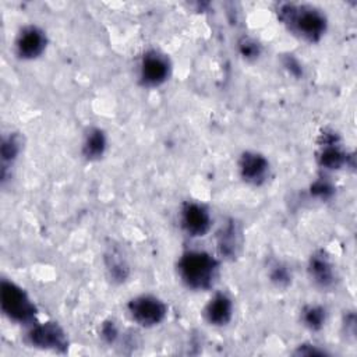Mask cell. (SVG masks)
<instances>
[{
  "label": "cell",
  "instance_id": "19",
  "mask_svg": "<svg viewBox=\"0 0 357 357\" xmlns=\"http://www.w3.org/2000/svg\"><path fill=\"white\" fill-rule=\"evenodd\" d=\"M238 52L245 60H255L261 53V46L252 38L244 36L238 40Z\"/></svg>",
  "mask_w": 357,
  "mask_h": 357
},
{
  "label": "cell",
  "instance_id": "12",
  "mask_svg": "<svg viewBox=\"0 0 357 357\" xmlns=\"http://www.w3.org/2000/svg\"><path fill=\"white\" fill-rule=\"evenodd\" d=\"M243 247V233L234 219H227L216 233V250L222 259L233 261Z\"/></svg>",
  "mask_w": 357,
  "mask_h": 357
},
{
  "label": "cell",
  "instance_id": "21",
  "mask_svg": "<svg viewBox=\"0 0 357 357\" xmlns=\"http://www.w3.org/2000/svg\"><path fill=\"white\" fill-rule=\"evenodd\" d=\"M102 337L107 342V343H114L119 337V328L113 321H106L102 325Z\"/></svg>",
  "mask_w": 357,
  "mask_h": 357
},
{
  "label": "cell",
  "instance_id": "4",
  "mask_svg": "<svg viewBox=\"0 0 357 357\" xmlns=\"http://www.w3.org/2000/svg\"><path fill=\"white\" fill-rule=\"evenodd\" d=\"M127 312L132 322L142 328L160 325L167 317V304L158 296L144 293L128 300Z\"/></svg>",
  "mask_w": 357,
  "mask_h": 357
},
{
  "label": "cell",
  "instance_id": "6",
  "mask_svg": "<svg viewBox=\"0 0 357 357\" xmlns=\"http://www.w3.org/2000/svg\"><path fill=\"white\" fill-rule=\"evenodd\" d=\"M25 337L32 347L40 350L64 353L68 349L67 333L57 322H33L28 326Z\"/></svg>",
  "mask_w": 357,
  "mask_h": 357
},
{
  "label": "cell",
  "instance_id": "1",
  "mask_svg": "<svg viewBox=\"0 0 357 357\" xmlns=\"http://www.w3.org/2000/svg\"><path fill=\"white\" fill-rule=\"evenodd\" d=\"M278 20L290 33L308 43L319 42L328 29V18L324 11L311 4L282 3L276 8Z\"/></svg>",
  "mask_w": 357,
  "mask_h": 357
},
{
  "label": "cell",
  "instance_id": "3",
  "mask_svg": "<svg viewBox=\"0 0 357 357\" xmlns=\"http://www.w3.org/2000/svg\"><path fill=\"white\" fill-rule=\"evenodd\" d=\"M0 307L3 314L20 325L36 322L38 308L28 293L15 282L3 279L0 283Z\"/></svg>",
  "mask_w": 357,
  "mask_h": 357
},
{
  "label": "cell",
  "instance_id": "8",
  "mask_svg": "<svg viewBox=\"0 0 357 357\" xmlns=\"http://www.w3.org/2000/svg\"><path fill=\"white\" fill-rule=\"evenodd\" d=\"M47 47L46 32L35 24L22 26L14 40V53L18 59L31 61L39 59Z\"/></svg>",
  "mask_w": 357,
  "mask_h": 357
},
{
  "label": "cell",
  "instance_id": "11",
  "mask_svg": "<svg viewBox=\"0 0 357 357\" xmlns=\"http://www.w3.org/2000/svg\"><path fill=\"white\" fill-rule=\"evenodd\" d=\"M307 275L319 290H331L336 283V271L332 259L325 251H315L307 262Z\"/></svg>",
  "mask_w": 357,
  "mask_h": 357
},
{
  "label": "cell",
  "instance_id": "16",
  "mask_svg": "<svg viewBox=\"0 0 357 357\" xmlns=\"http://www.w3.org/2000/svg\"><path fill=\"white\" fill-rule=\"evenodd\" d=\"M105 266L109 278L116 283H123L130 276V265L127 262V258L123 251L116 245H110L106 250Z\"/></svg>",
  "mask_w": 357,
  "mask_h": 357
},
{
  "label": "cell",
  "instance_id": "17",
  "mask_svg": "<svg viewBox=\"0 0 357 357\" xmlns=\"http://www.w3.org/2000/svg\"><path fill=\"white\" fill-rule=\"evenodd\" d=\"M328 318L326 308L321 304H305L300 311L301 324L310 331H321Z\"/></svg>",
  "mask_w": 357,
  "mask_h": 357
},
{
  "label": "cell",
  "instance_id": "7",
  "mask_svg": "<svg viewBox=\"0 0 357 357\" xmlns=\"http://www.w3.org/2000/svg\"><path fill=\"white\" fill-rule=\"evenodd\" d=\"M211 211L201 202L185 201L178 212V223L181 230L192 238L206 236L212 229Z\"/></svg>",
  "mask_w": 357,
  "mask_h": 357
},
{
  "label": "cell",
  "instance_id": "9",
  "mask_svg": "<svg viewBox=\"0 0 357 357\" xmlns=\"http://www.w3.org/2000/svg\"><path fill=\"white\" fill-rule=\"evenodd\" d=\"M240 178L252 187L264 185L271 177L269 159L257 151H244L237 162Z\"/></svg>",
  "mask_w": 357,
  "mask_h": 357
},
{
  "label": "cell",
  "instance_id": "20",
  "mask_svg": "<svg viewBox=\"0 0 357 357\" xmlns=\"http://www.w3.org/2000/svg\"><path fill=\"white\" fill-rule=\"evenodd\" d=\"M333 185L324 177H319L311 184V194L319 199H329L333 194Z\"/></svg>",
  "mask_w": 357,
  "mask_h": 357
},
{
  "label": "cell",
  "instance_id": "5",
  "mask_svg": "<svg viewBox=\"0 0 357 357\" xmlns=\"http://www.w3.org/2000/svg\"><path fill=\"white\" fill-rule=\"evenodd\" d=\"M172 74V63L167 54L158 49L146 50L138 63V81L144 88L163 85Z\"/></svg>",
  "mask_w": 357,
  "mask_h": 357
},
{
  "label": "cell",
  "instance_id": "13",
  "mask_svg": "<svg viewBox=\"0 0 357 357\" xmlns=\"http://www.w3.org/2000/svg\"><path fill=\"white\" fill-rule=\"evenodd\" d=\"M202 314L211 326H226L230 324L234 314V304L231 297L225 291H215L205 304Z\"/></svg>",
  "mask_w": 357,
  "mask_h": 357
},
{
  "label": "cell",
  "instance_id": "18",
  "mask_svg": "<svg viewBox=\"0 0 357 357\" xmlns=\"http://www.w3.org/2000/svg\"><path fill=\"white\" fill-rule=\"evenodd\" d=\"M268 278L278 289H287L291 284V271L280 261H275L269 265Z\"/></svg>",
  "mask_w": 357,
  "mask_h": 357
},
{
  "label": "cell",
  "instance_id": "2",
  "mask_svg": "<svg viewBox=\"0 0 357 357\" xmlns=\"http://www.w3.org/2000/svg\"><path fill=\"white\" fill-rule=\"evenodd\" d=\"M219 259L208 251L187 250L177 261V275L187 289L208 291L219 278Z\"/></svg>",
  "mask_w": 357,
  "mask_h": 357
},
{
  "label": "cell",
  "instance_id": "15",
  "mask_svg": "<svg viewBox=\"0 0 357 357\" xmlns=\"http://www.w3.org/2000/svg\"><path fill=\"white\" fill-rule=\"evenodd\" d=\"M107 149V137L100 127H89L81 144V153L89 162L103 158Z\"/></svg>",
  "mask_w": 357,
  "mask_h": 357
},
{
  "label": "cell",
  "instance_id": "10",
  "mask_svg": "<svg viewBox=\"0 0 357 357\" xmlns=\"http://www.w3.org/2000/svg\"><path fill=\"white\" fill-rule=\"evenodd\" d=\"M347 152L333 131H324L318 141L317 162L324 170H339L347 165Z\"/></svg>",
  "mask_w": 357,
  "mask_h": 357
},
{
  "label": "cell",
  "instance_id": "14",
  "mask_svg": "<svg viewBox=\"0 0 357 357\" xmlns=\"http://www.w3.org/2000/svg\"><path fill=\"white\" fill-rule=\"evenodd\" d=\"M22 151V138L18 132H8L1 139L0 156H1V181L3 184L11 176V169L18 160Z\"/></svg>",
  "mask_w": 357,
  "mask_h": 357
}]
</instances>
